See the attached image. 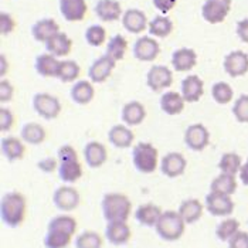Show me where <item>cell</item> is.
<instances>
[{
  "label": "cell",
  "instance_id": "33",
  "mask_svg": "<svg viewBox=\"0 0 248 248\" xmlns=\"http://www.w3.org/2000/svg\"><path fill=\"white\" fill-rule=\"evenodd\" d=\"M60 64H61V60H58L56 56H53L50 53H46V54H40L36 58L34 68H36L38 76L57 77Z\"/></svg>",
  "mask_w": 248,
  "mask_h": 248
},
{
  "label": "cell",
  "instance_id": "46",
  "mask_svg": "<svg viewBox=\"0 0 248 248\" xmlns=\"http://www.w3.org/2000/svg\"><path fill=\"white\" fill-rule=\"evenodd\" d=\"M13 125H15V115L10 109L3 107L0 109V131L7 132L13 128Z\"/></svg>",
  "mask_w": 248,
  "mask_h": 248
},
{
  "label": "cell",
  "instance_id": "28",
  "mask_svg": "<svg viewBox=\"0 0 248 248\" xmlns=\"http://www.w3.org/2000/svg\"><path fill=\"white\" fill-rule=\"evenodd\" d=\"M204 209V204L199 199H186L180 203L177 211L186 224H194L202 218Z\"/></svg>",
  "mask_w": 248,
  "mask_h": 248
},
{
  "label": "cell",
  "instance_id": "9",
  "mask_svg": "<svg viewBox=\"0 0 248 248\" xmlns=\"http://www.w3.org/2000/svg\"><path fill=\"white\" fill-rule=\"evenodd\" d=\"M231 10V0H206L202 7V16L210 24L223 23Z\"/></svg>",
  "mask_w": 248,
  "mask_h": 248
},
{
  "label": "cell",
  "instance_id": "16",
  "mask_svg": "<svg viewBox=\"0 0 248 248\" xmlns=\"http://www.w3.org/2000/svg\"><path fill=\"white\" fill-rule=\"evenodd\" d=\"M187 168V160L180 152H169L160 160V170L165 176L174 179L182 176Z\"/></svg>",
  "mask_w": 248,
  "mask_h": 248
},
{
  "label": "cell",
  "instance_id": "52",
  "mask_svg": "<svg viewBox=\"0 0 248 248\" xmlns=\"http://www.w3.org/2000/svg\"><path fill=\"white\" fill-rule=\"evenodd\" d=\"M238 176H240V180L243 182V185H244V186H248V159L246 160V163H243L241 170L238 173Z\"/></svg>",
  "mask_w": 248,
  "mask_h": 248
},
{
  "label": "cell",
  "instance_id": "10",
  "mask_svg": "<svg viewBox=\"0 0 248 248\" xmlns=\"http://www.w3.org/2000/svg\"><path fill=\"white\" fill-rule=\"evenodd\" d=\"M81 202V196L77 189H74L73 186H60L56 189V191L53 193V203L57 207L58 210L68 213V211L76 210L77 207L79 206Z\"/></svg>",
  "mask_w": 248,
  "mask_h": 248
},
{
  "label": "cell",
  "instance_id": "13",
  "mask_svg": "<svg viewBox=\"0 0 248 248\" xmlns=\"http://www.w3.org/2000/svg\"><path fill=\"white\" fill-rule=\"evenodd\" d=\"M116 61L108 54L98 57L88 68V78L93 84H102L112 74Z\"/></svg>",
  "mask_w": 248,
  "mask_h": 248
},
{
  "label": "cell",
  "instance_id": "26",
  "mask_svg": "<svg viewBox=\"0 0 248 248\" xmlns=\"http://www.w3.org/2000/svg\"><path fill=\"white\" fill-rule=\"evenodd\" d=\"M197 64V54L193 48L182 47L172 54L173 68L179 73H186L194 68Z\"/></svg>",
  "mask_w": 248,
  "mask_h": 248
},
{
  "label": "cell",
  "instance_id": "43",
  "mask_svg": "<svg viewBox=\"0 0 248 248\" xmlns=\"http://www.w3.org/2000/svg\"><path fill=\"white\" fill-rule=\"evenodd\" d=\"M107 40V30L99 26V24H93L87 29L85 31V41L91 47H99L105 43Z\"/></svg>",
  "mask_w": 248,
  "mask_h": 248
},
{
  "label": "cell",
  "instance_id": "47",
  "mask_svg": "<svg viewBox=\"0 0 248 248\" xmlns=\"http://www.w3.org/2000/svg\"><path fill=\"white\" fill-rule=\"evenodd\" d=\"M15 95V87L12 85L10 81L7 79H1L0 81V101L4 104V102H9Z\"/></svg>",
  "mask_w": 248,
  "mask_h": 248
},
{
  "label": "cell",
  "instance_id": "24",
  "mask_svg": "<svg viewBox=\"0 0 248 248\" xmlns=\"http://www.w3.org/2000/svg\"><path fill=\"white\" fill-rule=\"evenodd\" d=\"M122 122L128 126H138L146 118V109L142 102L139 101H129L122 107L121 111Z\"/></svg>",
  "mask_w": 248,
  "mask_h": 248
},
{
  "label": "cell",
  "instance_id": "53",
  "mask_svg": "<svg viewBox=\"0 0 248 248\" xmlns=\"http://www.w3.org/2000/svg\"><path fill=\"white\" fill-rule=\"evenodd\" d=\"M7 68H9V65H7V62H6V56H4V54H1V77L6 76Z\"/></svg>",
  "mask_w": 248,
  "mask_h": 248
},
{
  "label": "cell",
  "instance_id": "50",
  "mask_svg": "<svg viewBox=\"0 0 248 248\" xmlns=\"http://www.w3.org/2000/svg\"><path fill=\"white\" fill-rule=\"evenodd\" d=\"M235 31H237V36L238 38L248 44V19H243L240 20L237 23V27H235Z\"/></svg>",
  "mask_w": 248,
  "mask_h": 248
},
{
  "label": "cell",
  "instance_id": "40",
  "mask_svg": "<svg viewBox=\"0 0 248 248\" xmlns=\"http://www.w3.org/2000/svg\"><path fill=\"white\" fill-rule=\"evenodd\" d=\"M102 244H104L102 237L93 230L82 231L74 240L76 248H102Z\"/></svg>",
  "mask_w": 248,
  "mask_h": 248
},
{
  "label": "cell",
  "instance_id": "36",
  "mask_svg": "<svg viewBox=\"0 0 248 248\" xmlns=\"http://www.w3.org/2000/svg\"><path fill=\"white\" fill-rule=\"evenodd\" d=\"M238 231H240V221L234 217H226L223 221L217 224L216 237L223 243H229Z\"/></svg>",
  "mask_w": 248,
  "mask_h": 248
},
{
  "label": "cell",
  "instance_id": "7",
  "mask_svg": "<svg viewBox=\"0 0 248 248\" xmlns=\"http://www.w3.org/2000/svg\"><path fill=\"white\" fill-rule=\"evenodd\" d=\"M33 109L46 121H53L61 114V102L48 93H38L33 96Z\"/></svg>",
  "mask_w": 248,
  "mask_h": 248
},
{
  "label": "cell",
  "instance_id": "51",
  "mask_svg": "<svg viewBox=\"0 0 248 248\" xmlns=\"http://www.w3.org/2000/svg\"><path fill=\"white\" fill-rule=\"evenodd\" d=\"M37 166L41 172H46V173H51L54 169H56V168H58L57 160H56V159H53V157H47V159H44V160L38 162Z\"/></svg>",
  "mask_w": 248,
  "mask_h": 248
},
{
  "label": "cell",
  "instance_id": "32",
  "mask_svg": "<svg viewBox=\"0 0 248 248\" xmlns=\"http://www.w3.org/2000/svg\"><path fill=\"white\" fill-rule=\"evenodd\" d=\"M185 98L177 91H168L160 96V109L170 116L182 114L185 109Z\"/></svg>",
  "mask_w": 248,
  "mask_h": 248
},
{
  "label": "cell",
  "instance_id": "35",
  "mask_svg": "<svg viewBox=\"0 0 248 248\" xmlns=\"http://www.w3.org/2000/svg\"><path fill=\"white\" fill-rule=\"evenodd\" d=\"M237 190V179L229 173H220L210 183V191L232 196Z\"/></svg>",
  "mask_w": 248,
  "mask_h": 248
},
{
  "label": "cell",
  "instance_id": "41",
  "mask_svg": "<svg viewBox=\"0 0 248 248\" xmlns=\"http://www.w3.org/2000/svg\"><path fill=\"white\" fill-rule=\"evenodd\" d=\"M81 74V67L74 60H61L57 78L61 82H73Z\"/></svg>",
  "mask_w": 248,
  "mask_h": 248
},
{
  "label": "cell",
  "instance_id": "45",
  "mask_svg": "<svg viewBox=\"0 0 248 248\" xmlns=\"http://www.w3.org/2000/svg\"><path fill=\"white\" fill-rule=\"evenodd\" d=\"M16 29V21L12 17V15L1 12L0 13V31L1 36H9L10 33H13V30Z\"/></svg>",
  "mask_w": 248,
  "mask_h": 248
},
{
  "label": "cell",
  "instance_id": "25",
  "mask_svg": "<svg viewBox=\"0 0 248 248\" xmlns=\"http://www.w3.org/2000/svg\"><path fill=\"white\" fill-rule=\"evenodd\" d=\"M135 135L128 125H114L108 131V140L116 149L131 148L134 143Z\"/></svg>",
  "mask_w": 248,
  "mask_h": 248
},
{
  "label": "cell",
  "instance_id": "49",
  "mask_svg": "<svg viewBox=\"0 0 248 248\" xmlns=\"http://www.w3.org/2000/svg\"><path fill=\"white\" fill-rule=\"evenodd\" d=\"M153 6L163 15H166L168 12H170L173 7L176 6L177 0H152Z\"/></svg>",
  "mask_w": 248,
  "mask_h": 248
},
{
  "label": "cell",
  "instance_id": "44",
  "mask_svg": "<svg viewBox=\"0 0 248 248\" xmlns=\"http://www.w3.org/2000/svg\"><path fill=\"white\" fill-rule=\"evenodd\" d=\"M232 114L240 124H248V94H243L237 98L232 105Z\"/></svg>",
  "mask_w": 248,
  "mask_h": 248
},
{
  "label": "cell",
  "instance_id": "30",
  "mask_svg": "<svg viewBox=\"0 0 248 248\" xmlns=\"http://www.w3.org/2000/svg\"><path fill=\"white\" fill-rule=\"evenodd\" d=\"M70 95L77 105H88L95 96V88L91 81L79 79L73 85Z\"/></svg>",
  "mask_w": 248,
  "mask_h": 248
},
{
  "label": "cell",
  "instance_id": "3",
  "mask_svg": "<svg viewBox=\"0 0 248 248\" xmlns=\"http://www.w3.org/2000/svg\"><path fill=\"white\" fill-rule=\"evenodd\" d=\"M101 210L107 223L128 221L132 213V202L124 193H107L101 200Z\"/></svg>",
  "mask_w": 248,
  "mask_h": 248
},
{
  "label": "cell",
  "instance_id": "15",
  "mask_svg": "<svg viewBox=\"0 0 248 248\" xmlns=\"http://www.w3.org/2000/svg\"><path fill=\"white\" fill-rule=\"evenodd\" d=\"M160 53L159 43L151 36H142L134 44V57L143 62H151Z\"/></svg>",
  "mask_w": 248,
  "mask_h": 248
},
{
  "label": "cell",
  "instance_id": "4",
  "mask_svg": "<svg viewBox=\"0 0 248 248\" xmlns=\"http://www.w3.org/2000/svg\"><path fill=\"white\" fill-rule=\"evenodd\" d=\"M58 177L64 183H76L82 177V165L78 159V153L71 145H62L57 152Z\"/></svg>",
  "mask_w": 248,
  "mask_h": 248
},
{
  "label": "cell",
  "instance_id": "12",
  "mask_svg": "<svg viewBox=\"0 0 248 248\" xmlns=\"http://www.w3.org/2000/svg\"><path fill=\"white\" fill-rule=\"evenodd\" d=\"M146 84L152 91L160 93L173 84V73L166 65H153L146 74Z\"/></svg>",
  "mask_w": 248,
  "mask_h": 248
},
{
  "label": "cell",
  "instance_id": "23",
  "mask_svg": "<svg viewBox=\"0 0 248 248\" xmlns=\"http://www.w3.org/2000/svg\"><path fill=\"white\" fill-rule=\"evenodd\" d=\"M84 159L90 168H93V169L101 168L108 159V151H107L105 145H102L101 142L91 140L84 148Z\"/></svg>",
  "mask_w": 248,
  "mask_h": 248
},
{
  "label": "cell",
  "instance_id": "18",
  "mask_svg": "<svg viewBox=\"0 0 248 248\" xmlns=\"http://www.w3.org/2000/svg\"><path fill=\"white\" fill-rule=\"evenodd\" d=\"M180 94L186 102H197L204 94V82L199 76H187L182 79Z\"/></svg>",
  "mask_w": 248,
  "mask_h": 248
},
{
  "label": "cell",
  "instance_id": "29",
  "mask_svg": "<svg viewBox=\"0 0 248 248\" xmlns=\"http://www.w3.org/2000/svg\"><path fill=\"white\" fill-rule=\"evenodd\" d=\"M96 17L102 21H116L121 19L122 7L118 0H98L95 4Z\"/></svg>",
  "mask_w": 248,
  "mask_h": 248
},
{
  "label": "cell",
  "instance_id": "21",
  "mask_svg": "<svg viewBox=\"0 0 248 248\" xmlns=\"http://www.w3.org/2000/svg\"><path fill=\"white\" fill-rule=\"evenodd\" d=\"M87 1L85 0H60L61 16L67 21H81L87 15Z\"/></svg>",
  "mask_w": 248,
  "mask_h": 248
},
{
  "label": "cell",
  "instance_id": "8",
  "mask_svg": "<svg viewBox=\"0 0 248 248\" xmlns=\"http://www.w3.org/2000/svg\"><path fill=\"white\" fill-rule=\"evenodd\" d=\"M204 207L214 217H229L235 209V203L229 194L210 191L204 199Z\"/></svg>",
  "mask_w": 248,
  "mask_h": 248
},
{
  "label": "cell",
  "instance_id": "1",
  "mask_svg": "<svg viewBox=\"0 0 248 248\" xmlns=\"http://www.w3.org/2000/svg\"><path fill=\"white\" fill-rule=\"evenodd\" d=\"M78 223L73 216L60 214L48 221L43 244L46 248H67L77 232Z\"/></svg>",
  "mask_w": 248,
  "mask_h": 248
},
{
  "label": "cell",
  "instance_id": "37",
  "mask_svg": "<svg viewBox=\"0 0 248 248\" xmlns=\"http://www.w3.org/2000/svg\"><path fill=\"white\" fill-rule=\"evenodd\" d=\"M243 166V159L238 153L227 152L220 157L218 169L221 173H229L232 176H237Z\"/></svg>",
  "mask_w": 248,
  "mask_h": 248
},
{
  "label": "cell",
  "instance_id": "19",
  "mask_svg": "<svg viewBox=\"0 0 248 248\" xmlns=\"http://www.w3.org/2000/svg\"><path fill=\"white\" fill-rule=\"evenodd\" d=\"M122 26L132 34H140L149 26L145 12L139 9H128L122 16Z\"/></svg>",
  "mask_w": 248,
  "mask_h": 248
},
{
  "label": "cell",
  "instance_id": "14",
  "mask_svg": "<svg viewBox=\"0 0 248 248\" xmlns=\"http://www.w3.org/2000/svg\"><path fill=\"white\" fill-rule=\"evenodd\" d=\"M223 67L232 78L246 76L248 73V54L241 50H234L224 57Z\"/></svg>",
  "mask_w": 248,
  "mask_h": 248
},
{
  "label": "cell",
  "instance_id": "39",
  "mask_svg": "<svg viewBox=\"0 0 248 248\" xmlns=\"http://www.w3.org/2000/svg\"><path fill=\"white\" fill-rule=\"evenodd\" d=\"M126 50H128V40L122 34H115L107 44V53L105 54L114 58L115 61H121L125 57Z\"/></svg>",
  "mask_w": 248,
  "mask_h": 248
},
{
  "label": "cell",
  "instance_id": "31",
  "mask_svg": "<svg viewBox=\"0 0 248 248\" xmlns=\"http://www.w3.org/2000/svg\"><path fill=\"white\" fill-rule=\"evenodd\" d=\"M71 48H73V40L62 31L57 33L54 37H51L46 43L47 53H50L56 57L68 56L71 53Z\"/></svg>",
  "mask_w": 248,
  "mask_h": 248
},
{
  "label": "cell",
  "instance_id": "38",
  "mask_svg": "<svg viewBox=\"0 0 248 248\" xmlns=\"http://www.w3.org/2000/svg\"><path fill=\"white\" fill-rule=\"evenodd\" d=\"M149 33L157 38L168 37L173 31V21L168 16H156L149 21Z\"/></svg>",
  "mask_w": 248,
  "mask_h": 248
},
{
  "label": "cell",
  "instance_id": "20",
  "mask_svg": "<svg viewBox=\"0 0 248 248\" xmlns=\"http://www.w3.org/2000/svg\"><path fill=\"white\" fill-rule=\"evenodd\" d=\"M163 210L156 206L155 203H145V204H139L135 210V220L143 226V227H149L155 229Z\"/></svg>",
  "mask_w": 248,
  "mask_h": 248
},
{
  "label": "cell",
  "instance_id": "22",
  "mask_svg": "<svg viewBox=\"0 0 248 248\" xmlns=\"http://www.w3.org/2000/svg\"><path fill=\"white\" fill-rule=\"evenodd\" d=\"M0 148L3 156L10 163L21 160L26 155V146L23 143V139H19L16 136H4L0 142Z\"/></svg>",
  "mask_w": 248,
  "mask_h": 248
},
{
  "label": "cell",
  "instance_id": "6",
  "mask_svg": "<svg viewBox=\"0 0 248 248\" xmlns=\"http://www.w3.org/2000/svg\"><path fill=\"white\" fill-rule=\"evenodd\" d=\"M132 163L135 169L142 174H152L157 169L159 152L149 142H140L134 146Z\"/></svg>",
  "mask_w": 248,
  "mask_h": 248
},
{
  "label": "cell",
  "instance_id": "27",
  "mask_svg": "<svg viewBox=\"0 0 248 248\" xmlns=\"http://www.w3.org/2000/svg\"><path fill=\"white\" fill-rule=\"evenodd\" d=\"M57 33H60V26L54 19H41L37 20L31 26V36L36 41L40 43H47L51 37H54Z\"/></svg>",
  "mask_w": 248,
  "mask_h": 248
},
{
  "label": "cell",
  "instance_id": "42",
  "mask_svg": "<svg viewBox=\"0 0 248 248\" xmlns=\"http://www.w3.org/2000/svg\"><path fill=\"white\" fill-rule=\"evenodd\" d=\"M211 96L213 99L220 104V105H226L232 101L234 98V91H232V87L230 85L229 82H224V81H218L216 82L213 87H211Z\"/></svg>",
  "mask_w": 248,
  "mask_h": 248
},
{
  "label": "cell",
  "instance_id": "5",
  "mask_svg": "<svg viewBox=\"0 0 248 248\" xmlns=\"http://www.w3.org/2000/svg\"><path fill=\"white\" fill-rule=\"evenodd\" d=\"M186 223L179 214V211L166 210L162 213L157 224H156V234L168 243H174L182 238L186 230Z\"/></svg>",
  "mask_w": 248,
  "mask_h": 248
},
{
  "label": "cell",
  "instance_id": "34",
  "mask_svg": "<svg viewBox=\"0 0 248 248\" xmlns=\"http://www.w3.org/2000/svg\"><path fill=\"white\" fill-rule=\"evenodd\" d=\"M20 138L29 145H40L46 140V129L37 122H27L20 129Z\"/></svg>",
  "mask_w": 248,
  "mask_h": 248
},
{
  "label": "cell",
  "instance_id": "2",
  "mask_svg": "<svg viewBox=\"0 0 248 248\" xmlns=\"http://www.w3.org/2000/svg\"><path fill=\"white\" fill-rule=\"evenodd\" d=\"M27 200L20 191H7L0 202V217L6 227L17 229L26 220Z\"/></svg>",
  "mask_w": 248,
  "mask_h": 248
},
{
  "label": "cell",
  "instance_id": "11",
  "mask_svg": "<svg viewBox=\"0 0 248 248\" xmlns=\"http://www.w3.org/2000/svg\"><path fill=\"white\" fill-rule=\"evenodd\" d=\"M185 143L194 152L204 151L210 143L209 129L203 124H193L185 132Z\"/></svg>",
  "mask_w": 248,
  "mask_h": 248
},
{
  "label": "cell",
  "instance_id": "17",
  "mask_svg": "<svg viewBox=\"0 0 248 248\" xmlns=\"http://www.w3.org/2000/svg\"><path fill=\"white\" fill-rule=\"evenodd\" d=\"M132 231L128 224V221H114V223H107L105 227V238L116 247L126 246L131 240Z\"/></svg>",
  "mask_w": 248,
  "mask_h": 248
},
{
  "label": "cell",
  "instance_id": "48",
  "mask_svg": "<svg viewBox=\"0 0 248 248\" xmlns=\"http://www.w3.org/2000/svg\"><path fill=\"white\" fill-rule=\"evenodd\" d=\"M229 248H248V232L238 231L229 241Z\"/></svg>",
  "mask_w": 248,
  "mask_h": 248
}]
</instances>
